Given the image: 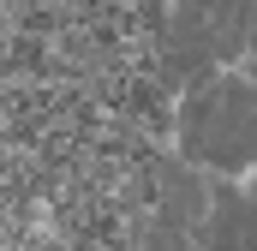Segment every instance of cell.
<instances>
[{
    "mask_svg": "<svg viewBox=\"0 0 257 251\" xmlns=\"http://www.w3.org/2000/svg\"><path fill=\"white\" fill-rule=\"evenodd\" d=\"M180 156L209 174H245L257 168V78L215 72L180 102Z\"/></svg>",
    "mask_w": 257,
    "mask_h": 251,
    "instance_id": "obj_1",
    "label": "cell"
},
{
    "mask_svg": "<svg viewBox=\"0 0 257 251\" xmlns=\"http://www.w3.org/2000/svg\"><path fill=\"white\" fill-rule=\"evenodd\" d=\"M203 251H257V197L215 174V203L203 221Z\"/></svg>",
    "mask_w": 257,
    "mask_h": 251,
    "instance_id": "obj_2",
    "label": "cell"
},
{
    "mask_svg": "<svg viewBox=\"0 0 257 251\" xmlns=\"http://www.w3.org/2000/svg\"><path fill=\"white\" fill-rule=\"evenodd\" d=\"M156 186H162V221H174V227H186V233H203V221H209V203H215V180H203L192 174L186 162H162L156 168Z\"/></svg>",
    "mask_w": 257,
    "mask_h": 251,
    "instance_id": "obj_3",
    "label": "cell"
}]
</instances>
